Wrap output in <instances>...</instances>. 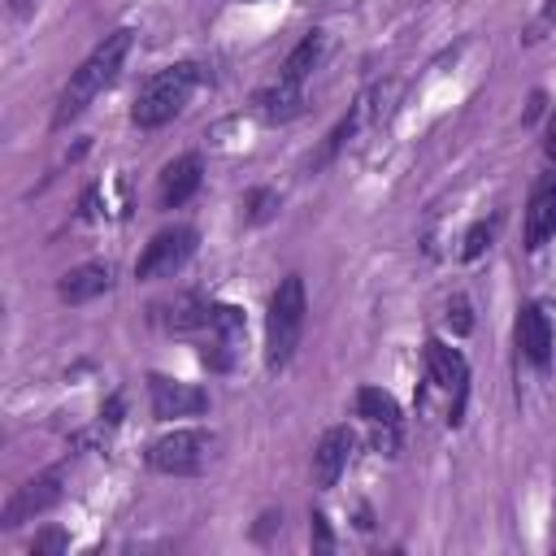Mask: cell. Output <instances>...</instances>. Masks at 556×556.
<instances>
[{
	"label": "cell",
	"mask_w": 556,
	"mask_h": 556,
	"mask_svg": "<svg viewBox=\"0 0 556 556\" xmlns=\"http://www.w3.org/2000/svg\"><path fill=\"white\" fill-rule=\"evenodd\" d=\"M308 539H313L317 552H330V547H334V534H330L326 513H313V517H308Z\"/></svg>",
	"instance_id": "23"
},
{
	"label": "cell",
	"mask_w": 556,
	"mask_h": 556,
	"mask_svg": "<svg viewBox=\"0 0 556 556\" xmlns=\"http://www.w3.org/2000/svg\"><path fill=\"white\" fill-rule=\"evenodd\" d=\"M70 539H65V530H43V534H35V543H30V552L35 556H52V552H61Z\"/></svg>",
	"instance_id": "24"
},
{
	"label": "cell",
	"mask_w": 556,
	"mask_h": 556,
	"mask_svg": "<svg viewBox=\"0 0 556 556\" xmlns=\"http://www.w3.org/2000/svg\"><path fill=\"white\" fill-rule=\"evenodd\" d=\"M447 326H452L456 334H469V330H473V317H469V300H465V295H456V300L447 304Z\"/></svg>",
	"instance_id": "22"
},
{
	"label": "cell",
	"mask_w": 556,
	"mask_h": 556,
	"mask_svg": "<svg viewBox=\"0 0 556 556\" xmlns=\"http://www.w3.org/2000/svg\"><path fill=\"white\" fill-rule=\"evenodd\" d=\"M426 374H430L434 387L452 391V413H447V421L456 426V421H460V408H465V391H469V365H465V356H460L456 348H447L443 339H426Z\"/></svg>",
	"instance_id": "7"
},
{
	"label": "cell",
	"mask_w": 556,
	"mask_h": 556,
	"mask_svg": "<svg viewBox=\"0 0 556 556\" xmlns=\"http://www.w3.org/2000/svg\"><path fill=\"white\" fill-rule=\"evenodd\" d=\"M148 404L156 421H174V417H200L208 413V391L182 378H165V374H148Z\"/></svg>",
	"instance_id": "6"
},
{
	"label": "cell",
	"mask_w": 556,
	"mask_h": 556,
	"mask_svg": "<svg viewBox=\"0 0 556 556\" xmlns=\"http://www.w3.org/2000/svg\"><path fill=\"white\" fill-rule=\"evenodd\" d=\"M243 334H248V317H243V308H239V304H226V300H213V313H208V339L239 348Z\"/></svg>",
	"instance_id": "19"
},
{
	"label": "cell",
	"mask_w": 556,
	"mask_h": 556,
	"mask_svg": "<svg viewBox=\"0 0 556 556\" xmlns=\"http://www.w3.org/2000/svg\"><path fill=\"white\" fill-rule=\"evenodd\" d=\"M513 334H517V352H521V361H530L534 369H547V365H552V321H547L543 304L526 300V304L517 308V326H513Z\"/></svg>",
	"instance_id": "11"
},
{
	"label": "cell",
	"mask_w": 556,
	"mask_h": 556,
	"mask_svg": "<svg viewBox=\"0 0 556 556\" xmlns=\"http://www.w3.org/2000/svg\"><path fill=\"white\" fill-rule=\"evenodd\" d=\"M239 4H252V0H239Z\"/></svg>",
	"instance_id": "28"
},
{
	"label": "cell",
	"mask_w": 556,
	"mask_h": 556,
	"mask_svg": "<svg viewBox=\"0 0 556 556\" xmlns=\"http://www.w3.org/2000/svg\"><path fill=\"white\" fill-rule=\"evenodd\" d=\"M165 330L174 334H191V330H208V313H213V300H204L200 291H178L174 300L156 304Z\"/></svg>",
	"instance_id": "14"
},
{
	"label": "cell",
	"mask_w": 556,
	"mask_h": 556,
	"mask_svg": "<svg viewBox=\"0 0 556 556\" xmlns=\"http://www.w3.org/2000/svg\"><path fill=\"white\" fill-rule=\"evenodd\" d=\"M495 235H500V213H495V217L473 222V226L465 230V239H460V261H478V256L495 243Z\"/></svg>",
	"instance_id": "20"
},
{
	"label": "cell",
	"mask_w": 556,
	"mask_h": 556,
	"mask_svg": "<svg viewBox=\"0 0 556 556\" xmlns=\"http://www.w3.org/2000/svg\"><path fill=\"white\" fill-rule=\"evenodd\" d=\"M252 113H256L261 122H291V117L304 113V87L278 78V83H269V87H261V91L252 96Z\"/></svg>",
	"instance_id": "15"
},
{
	"label": "cell",
	"mask_w": 556,
	"mask_h": 556,
	"mask_svg": "<svg viewBox=\"0 0 556 556\" xmlns=\"http://www.w3.org/2000/svg\"><path fill=\"white\" fill-rule=\"evenodd\" d=\"M204 182V156L200 152H182L174 161L161 165V178H156V204L161 208H182Z\"/></svg>",
	"instance_id": "9"
},
{
	"label": "cell",
	"mask_w": 556,
	"mask_h": 556,
	"mask_svg": "<svg viewBox=\"0 0 556 556\" xmlns=\"http://www.w3.org/2000/svg\"><path fill=\"white\" fill-rule=\"evenodd\" d=\"M304 321H308V295H304V278L287 274L278 278L269 308H265V369H287L300 339H304Z\"/></svg>",
	"instance_id": "2"
},
{
	"label": "cell",
	"mask_w": 556,
	"mask_h": 556,
	"mask_svg": "<svg viewBox=\"0 0 556 556\" xmlns=\"http://www.w3.org/2000/svg\"><path fill=\"white\" fill-rule=\"evenodd\" d=\"M543 152L556 161V109H552V117H547V130H543Z\"/></svg>",
	"instance_id": "25"
},
{
	"label": "cell",
	"mask_w": 556,
	"mask_h": 556,
	"mask_svg": "<svg viewBox=\"0 0 556 556\" xmlns=\"http://www.w3.org/2000/svg\"><path fill=\"white\" fill-rule=\"evenodd\" d=\"M213 447H217V439H213L208 430L182 426V430H169V434H161L156 443H148L143 460H148L152 473H165V478H195V473L208 469Z\"/></svg>",
	"instance_id": "4"
},
{
	"label": "cell",
	"mask_w": 556,
	"mask_h": 556,
	"mask_svg": "<svg viewBox=\"0 0 556 556\" xmlns=\"http://www.w3.org/2000/svg\"><path fill=\"white\" fill-rule=\"evenodd\" d=\"M543 17H547V22L556 26V0H547V4H543Z\"/></svg>",
	"instance_id": "26"
},
{
	"label": "cell",
	"mask_w": 556,
	"mask_h": 556,
	"mask_svg": "<svg viewBox=\"0 0 556 556\" xmlns=\"http://www.w3.org/2000/svg\"><path fill=\"white\" fill-rule=\"evenodd\" d=\"M356 417H365L369 426H400L404 421L395 395L382 391V387H361L356 391Z\"/></svg>",
	"instance_id": "18"
},
{
	"label": "cell",
	"mask_w": 556,
	"mask_h": 556,
	"mask_svg": "<svg viewBox=\"0 0 556 556\" xmlns=\"http://www.w3.org/2000/svg\"><path fill=\"white\" fill-rule=\"evenodd\" d=\"M195 83H200V65L195 61H174V65L148 74L139 96H135V104H130V122L139 130H161L165 122H174L187 109Z\"/></svg>",
	"instance_id": "3"
},
{
	"label": "cell",
	"mask_w": 556,
	"mask_h": 556,
	"mask_svg": "<svg viewBox=\"0 0 556 556\" xmlns=\"http://www.w3.org/2000/svg\"><path fill=\"white\" fill-rule=\"evenodd\" d=\"M352 452H356V434H352L348 426L321 430V439H317V447H313V482H317V491L339 486V478H343Z\"/></svg>",
	"instance_id": "10"
},
{
	"label": "cell",
	"mask_w": 556,
	"mask_h": 556,
	"mask_svg": "<svg viewBox=\"0 0 556 556\" xmlns=\"http://www.w3.org/2000/svg\"><path fill=\"white\" fill-rule=\"evenodd\" d=\"M556 235V174L539 178L526 200V248L539 252Z\"/></svg>",
	"instance_id": "13"
},
{
	"label": "cell",
	"mask_w": 556,
	"mask_h": 556,
	"mask_svg": "<svg viewBox=\"0 0 556 556\" xmlns=\"http://www.w3.org/2000/svg\"><path fill=\"white\" fill-rule=\"evenodd\" d=\"M56 500H61V469H48V473L22 482V486L9 495V504H4V513H0V526H4V530H17L22 521L43 517Z\"/></svg>",
	"instance_id": "8"
},
{
	"label": "cell",
	"mask_w": 556,
	"mask_h": 556,
	"mask_svg": "<svg viewBox=\"0 0 556 556\" xmlns=\"http://www.w3.org/2000/svg\"><path fill=\"white\" fill-rule=\"evenodd\" d=\"M195 243H200V235H195V226H187V222H174V226L156 230V235L143 243L139 261H135V278H139V282H152V278H174V274H178V269L191 261Z\"/></svg>",
	"instance_id": "5"
},
{
	"label": "cell",
	"mask_w": 556,
	"mask_h": 556,
	"mask_svg": "<svg viewBox=\"0 0 556 556\" xmlns=\"http://www.w3.org/2000/svg\"><path fill=\"white\" fill-rule=\"evenodd\" d=\"M369 100H374V91H365V96H361V100H356V104H352V109H348V113L334 122V130L326 135V143H321V148H317V156H313V169L330 165V161L343 152V143H348V139H352L361 126H365V117H369Z\"/></svg>",
	"instance_id": "17"
},
{
	"label": "cell",
	"mask_w": 556,
	"mask_h": 556,
	"mask_svg": "<svg viewBox=\"0 0 556 556\" xmlns=\"http://www.w3.org/2000/svg\"><path fill=\"white\" fill-rule=\"evenodd\" d=\"M243 208H248V222H269L278 213V195L269 187H252L248 200H243Z\"/></svg>",
	"instance_id": "21"
},
{
	"label": "cell",
	"mask_w": 556,
	"mask_h": 556,
	"mask_svg": "<svg viewBox=\"0 0 556 556\" xmlns=\"http://www.w3.org/2000/svg\"><path fill=\"white\" fill-rule=\"evenodd\" d=\"M130 43H135V30L117 26V30H109V35L83 56V65L65 78V87H61V96H56V109H52V126H56V130H65L74 117H83V113L96 104V96L122 74V65H126V56H130Z\"/></svg>",
	"instance_id": "1"
},
{
	"label": "cell",
	"mask_w": 556,
	"mask_h": 556,
	"mask_svg": "<svg viewBox=\"0 0 556 556\" xmlns=\"http://www.w3.org/2000/svg\"><path fill=\"white\" fill-rule=\"evenodd\" d=\"M30 4H35V0H9V9H13V13H26Z\"/></svg>",
	"instance_id": "27"
},
{
	"label": "cell",
	"mask_w": 556,
	"mask_h": 556,
	"mask_svg": "<svg viewBox=\"0 0 556 556\" xmlns=\"http://www.w3.org/2000/svg\"><path fill=\"white\" fill-rule=\"evenodd\" d=\"M321 56H326V30H308V35L287 52V61L278 65V78H282V83L304 87V78L321 65Z\"/></svg>",
	"instance_id": "16"
},
{
	"label": "cell",
	"mask_w": 556,
	"mask_h": 556,
	"mask_svg": "<svg viewBox=\"0 0 556 556\" xmlns=\"http://www.w3.org/2000/svg\"><path fill=\"white\" fill-rule=\"evenodd\" d=\"M109 291H113V265H104V261H83V265L65 269L56 278L61 304H74V308H83V304H91V300H100Z\"/></svg>",
	"instance_id": "12"
}]
</instances>
